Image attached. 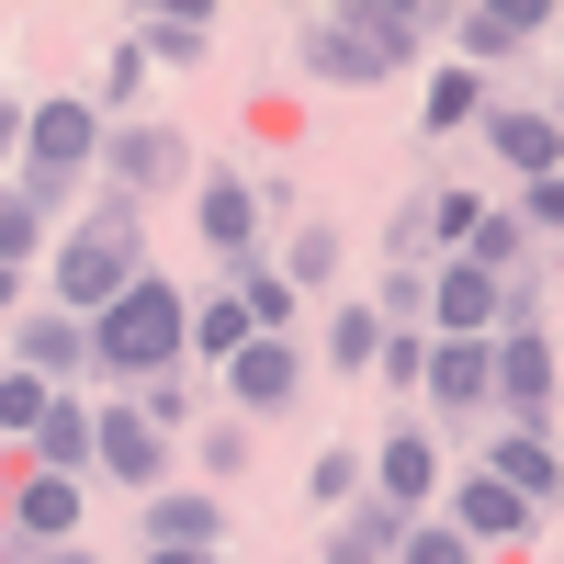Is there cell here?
<instances>
[{"label":"cell","instance_id":"1","mask_svg":"<svg viewBox=\"0 0 564 564\" xmlns=\"http://www.w3.org/2000/svg\"><path fill=\"white\" fill-rule=\"evenodd\" d=\"M90 327V361L102 372H124V384H159V372L181 361V327H193V294H181L170 271H135L124 294L102 305V316H79Z\"/></svg>","mask_w":564,"mask_h":564},{"label":"cell","instance_id":"2","mask_svg":"<svg viewBox=\"0 0 564 564\" xmlns=\"http://www.w3.org/2000/svg\"><path fill=\"white\" fill-rule=\"evenodd\" d=\"M417 34H430L417 12H316L305 45H294V68L316 90H361V79H395L417 57Z\"/></svg>","mask_w":564,"mask_h":564},{"label":"cell","instance_id":"3","mask_svg":"<svg viewBox=\"0 0 564 564\" xmlns=\"http://www.w3.org/2000/svg\"><path fill=\"white\" fill-rule=\"evenodd\" d=\"M148 271V238H135V204L102 193V215H79L57 238V316H102L124 282Z\"/></svg>","mask_w":564,"mask_h":564},{"label":"cell","instance_id":"4","mask_svg":"<svg viewBox=\"0 0 564 564\" xmlns=\"http://www.w3.org/2000/svg\"><path fill=\"white\" fill-rule=\"evenodd\" d=\"M90 170H102L113 204H148V193H170V181L193 170V135H181V124H135V113H102V159H90Z\"/></svg>","mask_w":564,"mask_h":564},{"label":"cell","instance_id":"5","mask_svg":"<svg viewBox=\"0 0 564 564\" xmlns=\"http://www.w3.org/2000/svg\"><path fill=\"white\" fill-rule=\"evenodd\" d=\"M90 159H102V113H90L79 90H57V102L23 113V181H79Z\"/></svg>","mask_w":564,"mask_h":564},{"label":"cell","instance_id":"6","mask_svg":"<svg viewBox=\"0 0 564 564\" xmlns=\"http://www.w3.org/2000/svg\"><path fill=\"white\" fill-rule=\"evenodd\" d=\"M486 384H497V406H520V430H553V327H497Z\"/></svg>","mask_w":564,"mask_h":564},{"label":"cell","instance_id":"7","mask_svg":"<svg viewBox=\"0 0 564 564\" xmlns=\"http://www.w3.org/2000/svg\"><path fill=\"white\" fill-rule=\"evenodd\" d=\"M90 475L159 497V475H170V430H159L148 406H90Z\"/></svg>","mask_w":564,"mask_h":564},{"label":"cell","instance_id":"8","mask_svg":"<svg viewBox=\"0 0 564 564\" xmlns=\"http://www.w3.org/2000/svg\"><path fill=\"white\" fill-rule=\"evenodd\" d=\"M417 327H430V339H497V327H508V282L441 260V271H430V305H417Z\"/></svg>","mask_w":564,"mask_h":564},{"label":"cell","instance_id":"9","mask_svg":"<svg viewBox=\"0 0 564 564\" xmlns=\"http://www.w3.org/2000/svg\"><path fill=\"white\" fill-rule=\"evenodd\" d=\"M193 226H204V249H215L226 271H238V260H260V193H249V170H204Z\"/></svg>","mask_w":564,"mask_h":564},{"label":"cell","instance_id":"10","mask_svg":"<svg viewBox=\"0 0 564 564\" xmlns=\"http://www.w3.org/2000/svg\"><path fill=\"white\" fill-rule=\"evenodd\" d=\"M441 520L486 553V542H531V531H542V508H520L497 475H463V486H441Z\"/></svg>","mask_w":564,"mask_h":564},{"label":"cell","instance_id":"11","mask_svg":"<svg viewBox=\"0 0 564 564\" xmlns=\"http://www.w3.org/2000/svg\"><path fill=\"white\" fill-rule=\"evenodd\" d=\"M294 395H305V350H294V339H249V350H226V406L271 417V406H294Z\"/></svg>","mask_w":564,"mask_h":564},{"label":"cell","instance_id":"12","mask_svg":"<svg viewBox=\"0 0 564 564\" xmlns=\"http://www.w3.org/2000/svg\"><path fill=\"white\" fill-rule=\"evenodd\" d=\"M361 486L384 497V508H406V520H417V508H441V452H430V430H395L384 452L361 463Z\"/></svg>","mask_w":564,"mask_h":564},{"label":"cell","instance_id":"13","mask_svg":"<svg viewBox=\"0 0 564 564\" xmlns=\"http://www.w3.org/2000/svg\"><path fill=\"white\" fill-rule=\"evenodd\" d=\"M215 542H226V497H204V486L148 497V553H215Z\"/></svg>","mask_w":564,"mask_h":564},{"label":"cell","instance_id":"14","mask_svg":"<svg viewBox=\"0 0 564 564\" xmlns=\"http://www.w3.org/2000/svg\"><path fill=\"white\" fill-rule=\"evenodd\" d=\"M12 531H23V553L79 542V486H68V475H45V463H23V486H12Z\"/></svg>","mask_w":564,"mask_h":564},{"label":"cell","instance_id":"15","mask_svg":"<svg viewBox=\"0 0 564 564\" xmlns=\"http://www.w3.org/2000/svg\"><path fill=\"white\" fill-rule=\"evenodd\" d=\"M79 361H90V327H79V316H23V327H12V372H34V384L68 395Z\"/></svg>","mask_w":564,"mask_h":564},{"label":"cell","instance_id":"16","mask_svg":"<svg viewBox=\"0 0 564 564\" xmlns=\"http://www.w3.org/2000/svg\"><path fill=\"white\" fill-rule=\"evenodd\" d=\"M486 148L520 170V181H553V113H542V102H497V113H486Z\"/></svg>","mask_w":564,"mask_h":564},{"label":"cell","instance_id":"17","mask_svg":"<svg viewBox=\"0 0 564 564\" xmlns=\"http://www.w3.org/2000/svg\"><path fill=\"white\" fill-rule=\"evenodd\" d=\"M486 475L520 497V508H542L564 475H553V430H497V452H486Z\"/></svg>","mask_w":564,"mask_h":564},{"label":"cell","instance_id":"18","mask_svg":"<svg viewBox=\"0 0 564 564\" xmlns=\"http://www.w3.org/2000/svg\"><path fill=\"white\" fill-rule=\"evenodd\" d=\"M417 395H441V406H497V384H486V339H430Z\"/></svg>","mask_w":564,"mask_h":564},{"label":"cell","instance_id":"19","mask_svg":"<svg viewBox=\"0 0 564 564\" xmlns=\"http://www.w3.org/2000/svg\"><path fill=\"white\" fill-rule=\"evenodd\" d=\"M226 294H238L249 339H294V282H282L271 260H238V271H226Z\"/></svg>","mask_w":564,"mask_h":564},{"label":"cell","instance_id":"20","mask_svg":"<svg viewBox=\"0 0 564 564\" xmlns=\"http://www.w3.org/2000/svg\"><path fill=\"white\" fill-rule=\"evenodd\" d=\"M23 452L45 463V475H68V486H79V475H90V406H79V395H57V406L34 417V441H23Z\"/></svg>","mask_w":564,"mask_h":564},{"label":"cell","instance_id":"21","mask_svg":"<svg viewBox=\"0 0 564 564\" xmlns=\"http://www.w3.org/2000/svg\"><path fill=\"white\" fill-rule=\"evenodd\" d=\"M395 531H406V508L350 497V508H339V542H327V564H395Z\"/></svg>","mask_w":564,"mask_h":564},{"label":"cell","instance_id":"22","mask_svg":"<svg viewBox=\"0 0 564 564\" xmlns=\"http://www.w3.org/2000/svg\"><path fill=\"white\" fill-rule=\"evenodd\" d=\"M542 23H553L542 0H520V12H463V23H452V45H463L452 68H486V57H508V45H520V34H542Z\"/></svg>","mask_w":564,"mask_h":564},{"label":"cell","instance_id":"23","mask_svg":"<svg viewBox=\"0 0 564 564\" xmlns=\"http://www.w3.org/2000/svg\"><path fill=\"white\" fill-rule=\"evenodd\" d=\"M135 57H170V68H204V57H215V34H204V12H148V23H135Z\"/></svg>","mask_w":564,"mask_h":564},{"label":"cell","instance_id":"24","mask_svg":"<svg viewBox=\"0 0 564 564\" xmlns=\"http://www.w3.org/2000/svg\"><path fill=\"white\" fill-rule=\"evenodd\" d=\"M372 350H384V316H372V305L327 316V372H372Z\"/></svg>","mask_w":564,"mask_h":564},{"label":"cell","instance_id":"25","mask_svg":"<svg viewBox=\"0 0 564 564\" xmlns=\"http://www.w3.org/2000/svg\"><path fill=\"white\" fill-rule=\"evenodd\" d=\"M395 564H475V542H463L441 508H417V520L395 531Z\"/></svg>","mask_w":564,"mask_h":564},{"label":"cell","instance_id":"26","mask_svg":"<svg viewBox=\"0 0 564 564\" xmlns=\"http://www.w3.org/2000/svg\"><path fill=\"white\" fill-rule=\"evenodd\" d=\"M475 226H486V204H475V193H430V204H417V249H463Z\"/></svg>","mask_w":564,"mask_h":564},{"label":"cell","instance_id":"27","mask_svg":"<svg viewBox=\"0 0 564 564\" xmlns=\"http://www.w3.org/2000/svg\"><path fill=\"white\" fill-rule=\"evenodd\" d=\"M181 350H215V361H226V350H249L238 294H204V305H193V327H181Z\"/></svg>","mask_w":564,"mask_h":564},{"label":"cell","instance_id":"28","mask_svg":"<svg viewBox=\"0 0 564 564\" xmlns=\"http://www.w3.org/2000/svg\"><path fill=\"white\" fill-rule=\"evenodd\" d=\"M57 406V384H34V372H0V452L12 441H34V417Z\"/></svg>","mask_w":564,"mask_h":564},{"label":"cell","instance_id":"29","mask_svg":"<svg viewBox=\"0 0 564 564\" xmlns=\"http://www.w3.org/2000/svg\"><path fill=\"white\" fill-rule=\"evenodd\" d=\"M486 113V90H475V68H430V135H452V124H475Z\"/></svg>","mask_w":564,"mask_h":564},{"label":"cell","instance_id":"30","mask_svg":"<svg viewBox=\"0 0 564 564\" xmlns=\"http://www.w3.org/2000/svg\"><path fill=\"white\" fill-rule=\"evenodd\" d=\"M271 271H282V282H294V294H305V282H327V271H339V238H327V226H305V238H294V249H282Z\"/></svg>","mask_w":564,"mask_h":564},{"label":"cell","instance_id":"31","mask_svg":"<svg viewBox=\"0 0 564 564\" xmlns=\"http://www.w3.org/2000/svg\"><path fill=\"white\" fill-rule=\"evenodd\" d=\"M372 372L417 395V372H430V339H417V327H384V350H372Z\"/></svg>","mask_w":564,"mask_h":564},{"label":"cell","instance_id":"32","mask_svg":"<svg viewBox=\"0 0 564 564\" xmlns=\"http://www.w3.org/2000/svg\"><path fill=\"white\" fill-rule=\"evenodd\" d=\"M305 497H327V508H350V497H361V452H316V475H305Z\"/></svg>","mask_w":564,"mask_h":564},{"label":"cell","instance_id":"33","mask_svg":"<svg viewBox=\"0 0 564 564\" xmlns=\"http://www.w3.org/2000/svg\"><path fill=\"white\" fill-rule=\"evenodd\" d=\"M417 305H430V282L395 271V282H384V327H417ZM417 339H430V327H417Z\"/></svg>","mask_w":564,"mask_h":564},{"label":"cell","instance_id":"34","mask_svg":"<svg viewBox=\"0 0 564 564\" xmlns=\"http://www.w3.org/2000/svg\"><path fill=\"white\" fill-rule=\"evenodd\" d=\"M135 79H148V57H135V45H113V68H102V102H90V113H113V102H135Z\"/></svg>","mask_w":564,"mask_h":564},{"label":"cell","instance_id":"35","mask_svg":"<svg viewBox=\"0 0 564 564\" xmlns=\"http://www.w3.org/2000/svg\"><path fill=\"white\" fill-rule=\"evenodd\" d=\"M238 463H249V430H238V417H226V430H204V475H238Z\"/></svg>","mask_w":564,"mask_h":564},{"label":"cell","instance_id":"36","mask_svg":"<svg viewBox=\"0 0 564 564\" xmlns=\"http://www.w3.org/2000/svg\"><path fill=\"white\" fill-rule=\"evenodd\" d=\"M508 226H520V238H531V226H564V193H553V181H531V193H520V215H508Z\"/></svg>","mask_w":564,"mask_h":564},{"label":"cell","instance_id":"37","mask_svg":"<svg viewBox=\"0 0 564 564\" xmlns=\"http://www.w3.org/2000/svg\"><path fill=\"white\" fill-rule=\"evenodd\" d=\"M0 148H23V102H12V79H0Z\"/></svg>","mask_w":564,"mask_h":564},{"label":"cell","instance_id":"38","mask_svg":"<svg viewBox=\"0 0 564 564\" xmlns=\"http://www.w3.org/2000/svg\"><path fill=\"white\" fill-rule=\"evenodd\" d=\"M23 564H90V542H45V553H23Z\"/></svg>","mask_w":564,"mask_h":564},{"label":"cell","instance_id":"39","mask_svg":"<svg viewBox=\"0 0 564 564\" xmlns=\"http://www.w3.org/2000/svg\"><path fill=\"white\" fill-rule=\"evenodd\" d=\"M12 305H23V271H0V316H12Z\"/></svg>","mask_w":564,"mask_h":564},{"label":"cell","instance_id":"40","mask_svg":"<svg viewBox=\"0 0 564 564\" xmlns=\"http://www.w3.org/2000/svg\"><path fill=\"white\" fill-rule=\"evenodd\" d=\"M148 564H215V553H148Z\"/></svg>","mask_w":564,"mask_h":564},{"label":"cell","instance_id":"41","mask_svg":"<svg viewBox=\"0 0 564 564\" xmlns=\"http://www.w3.org/2000/svg\"><path fill=\"white\" fill-rule=\"evenodd\" d=\"M0 215H12V181H0Z\"/></svg>","mask_w":564,"mask_h":564}]
</instances>
